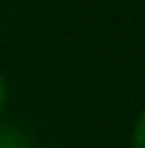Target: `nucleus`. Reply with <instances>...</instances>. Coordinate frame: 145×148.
<instances>
[{
    "instance_id": "obj_1",
    "label": "nucleus",
    "mask_w": 145,
    "mask_h": 148,
    "mask_svg": "<svg viewBox=\"0 0 145 148\" xmlns=\"http://www.w3.org/2000/svg\"><path fill=\"white\" fill-rule=\"evenodd\" d=\"M0 148H29V137L17 128H0Z\"/></svg>"
},
{
    "instance_id": "obj_2",
    "label": "nucleus",
    "mask_w": 145,
    "mask_h": 148,
    "mask_svg": "<svg viewBox=\"0 0 145 148\" xmlns=\"http://www.w3.org/2000/svg\"><path fill=\"white\" fill-rule=\"evenodd\" d=\"M131 148H145V111H140V117L134 120V128H131Z\"/></svg>"
},
{
    "instance_id": "obj_3",
    "label": "nucleus",
    "mask_w": 145,
    "mask_h": 148,
    "mask_svg": "<svg viewBox=\"0 0 145 148\" xmlns=\"http://www.w3.org/2000/svg\"><path fill=\"white\" fill-rule=\"evenodd\" d=\"M6 97H9V88H6V80H3V74H0V117H3V111H6Z\"/></svg>"
}]
</instances>
